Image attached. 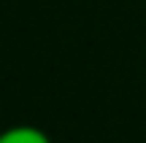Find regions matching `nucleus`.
Returning a JSON list of instances; mask_svg holds the SVG:
<instances>
[{"label":"nucleus","mask_w":146,"mask_h":143,"mask_svg":"<svg viewBox=\"0 0 146 143\" xmlns=\"http://www.w3.org/2000/svg\"><path fill=\"white\" fill-rule=\"evenodd\" d=\"M0 143H52V138L35 124H14L0 132Z\"/></svg>","instance_id":"nucleus-1"}]
</instances>
